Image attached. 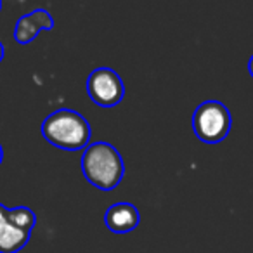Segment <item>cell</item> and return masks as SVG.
Instances as JSON below:
<instances>
[{
	"label": "cell",
	"instance_id": "obj_1",
	"mask_svg": "<svg viewBox=\"0 0 253 253\" xmlns=\"http://www.w3.org/2000/svg\"><path fill=\"white\" fill-rule=\"evenodd\" d=\"M82 172L94 187L111 191L122 182L125 165L115 146L108 142H94L84 151Z\"/></svg>",
	"mask_w": 253,
	"mask_h": 253
},
{
	"label": "cell",
	"instance_id": "obj_2",
	"mask_svg": "<svg viewBox=\"0 0 253 253\" xmlns=\"http://www.w3.org/2000/svg\"><path fill=\"white\" fill-rule=\"evenodd\" d=\"M42 135L49 144L64 151H80L90 141V125L73 109H57L42 123Z\"/></svg>",
	"mask_w": 253,
	"mask_h": 253
},
{
	"label": "cell",
	"instance_id": "obj_3",
	"mask_svg": "<svg viewBox=\"0 0 253 253\" xmlns=\"http://www.w3.org/2000/svg\"><path fill=\"white\" fill-rule=\"evenodd\" d=\"M232 118L229 109L218 101H205L194 109L193 130L207 144L222 142L231 132Z\"/></svg>",
	"mask_w": 253,
	"mask_h": 253
},
{
	"label": "cell",
	"instance_id": "obj_4",
	"mask_svg": "<svg viewBox=\"0 0 253 253\" xmlns=\"http://www.w3.org/2000/svg\"><path fill=\"white\" fill-rule=\"evenodd\" d=\"M88 97L101 108H113L125 97V85L111 68H95L87 78Z\"/></svg>",
	"mask_w": 253,
	"mask_h": 253
},
{
	"label": "cell",
	"instance_id": "obj_5",
	"mask_svg": "<svg viewBox=\"0 0 253 253\" xmlns=\"http://www.w3.org/2000/svg\"><path fill=\"white\" fill-rule=\"evenodd\" d=\"M30 234L14 222L11 208L0 203V253H18L30 241Z\"/></svg>",
	"mask_w": 253,
	"mask_h": 253
},
{
	"label": "cell",
	"instance_id": "obj_6",
	"mask_svg": "<svg viewBox=\"0 0 253 253\" xmlns=\"http://www.w3.org/2000/svg\"><path fill=\"white\" fill-rule=\"evenodd\" d=\"M54 28V19L45 9H37V11L30 12V14L23 16L18 19L14 28V39L18 43L26 45L30 43L42 30H50Z\"/></svg>",
	"mask_w": 253,
	"mask_h": 253
},
{
	"label": "cell",
	"instance_id": "obj_7",
	"mask_svg": "<svg viewBox=\"0 0 253 253\" xmlns=\"http://www.w3.org/2000/svg\"><path fill=\"white\" fill-rule=\"evenodd\" d=\"M141 222V215L135 205L132 203H115L108 208L104 215V224L115 234H126L134 231Z\"/></svg>",
	"mask_w": 253,
	"mask_h": 253
},
{
	"label": "cell",
	"instance_id": "obj_8",
	"mask_svg": "<svg viewBox=\"0 0 253 253\" xmlns=\"http://www.w3.org/2000/svg\"><path fill=\"white\" fill-rule=\"evenodd\" d=\"M248 71H250V75L253 77V56L250 57V63H248Z\"/></svg>",
	"mask_w": 253,
	"mask_h": 253
},
{
	"label": "cell",
	"instance_id": "obj_9",
	"mask_svg": "<svg viewBox=\"0 0 253 253\" xmlns=\"http://www.w3.org/2000/svg\"><path fill=\"white\" fill-rule=\"evenodd\" d=\"M4 59V45H2V42H0V61Z\"/></svg>",
	"mask_w": 253,
	"mask_h": 253
},
{
	"label": "cell",
	"instance_id": "obj_10",
	"mask_svg": "<svg viewBox=\"0 0 253 253\" xmlns=\"http://www.w3.org/2000/svg\"><path fill=\"white\" fill-rule=\"evenodd\" d=\"M2 160H4V151H2V146H0V163H2Z\"/></svg>",
	"mask_w": 253,
	"mask_h": 253
},
{
	"label": "cell",
	"instance_id": "obj_11",
	"mask_svg": "<svg viewBox=\"0 0 253 253\" xmlns=\"http://www.w3.org/2000/svg\"><path fill=\"white\" fill-rule=\"evenodd\" d=\"M0 9H2V4H0Z\"/></svg>",
	"mask_w": 253,
	"mask_h": 253
}]
</instances>
